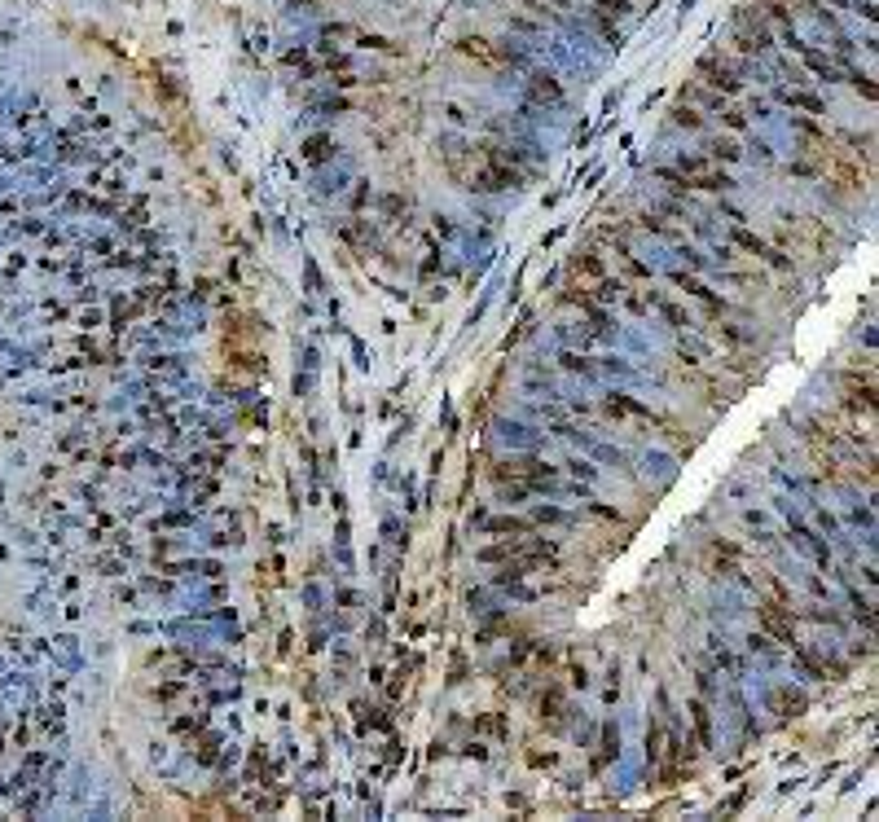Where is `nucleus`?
I'll list each match as a JSON object with an SVG mask.
<instances>
[{
	"instance_id": "1",
	"label": "nucleus",
	"mask_w": 879,
	"mask_h": 822,
	"mask_svg": "<svg viewBox=\"0 0 879 822\" xmlns=\"http://www.w3.org/2000/svg\"><path fill=\"white\" fill-rule=\"evenodd\" d=\"M682 167H686V176H695L704 189H730V176L717 172V167H708V163H699V159H686Z\"/></svg>"
},
{
	"instance_id": "2",
	"label": "nucleus",
	"mask_w": 879,
	"mask_h": 822,
	"mask_svg": "<svg viewBox=\"0 0 879 822\" xmlns=\"http://www.w3.org/2000/svg\"><path fill=\"white\" fill-rule=\"evenodd\" d=\"M761 620H765V629H769V633H779V638H787V642H791L796 620H791V615H787L779 603H765V607H761Z\"/></svg>"
},
{
	"instance_id": "3",
	"label": "nucleus",
	"mask_w": 879,
	"mask_h": 822,
	"mask_svg": "<svg viewBox=\"0 0 879 822\" xmlns=\"http://www.w3.org/2000/svg\"><path fill=\"white\" fill-rule=\"evenodd\" d=\"M462 53H471V58H479V62H488V66H497V62H506V58L514 62V53H506V48H501V53H493L488 40H479V36H475V40H462Z\"/></svg>"
},
{
	"instance_id": "4",
	"label": "nucleus",
	"mask_w": 879,
	"mask_h": 822,
	"mask_svg": "<svg viewBox=\"0 0 879 822\" xmlns=\"http://www.w3.org/2000/svg\"><path fill=\"white\" fill-rule=\"evenodd\" d=\"M532 93H536V97H550V101H554V97H558V84H554V75H532Z\"/></svg>"
},
{
	"instance_id": "5",
	"label": "nucleus",
	"mask_w": 879,
	"mask_h": 822,
	"mask_svg": "<svg viewBox=\"0 0 879 822\" xmlns=\"http://www.w3.org/2000/svg\"><path fill=\"white\" fill-rule=\"evenodd\" d=\"M712 154L717 159H739V145L734 141H712Z\"/></svg>"
},
{
	"instance_id": "6",
	"label": "nucleus",
	"mask_w": 879,
	"mask_h": 822,
	"mask_svg": "<svg viewBox=\"0 0 879 822\" xmlns=\"http://www.w3.org/2000/svg\"><path fill=\"white\" fill-rule=\"evenodd\" d=\"M603 9H611V14H629V0H598Z\"/></svg>"
},
{
	"instance_id": "7",
	"label": "nucleus",
	"mask_w": 879,
	"mask_h": 822,
	"mask_svg": "<svg viewBox=\"0 0 879 822\" xmlns=\"http://www.w3.org/2000/svg\"><path fill=\"white\" fill-rule=\"evenodd\" d=\"M677 123H686V128H699V115H695V110H677Z\"/></svg>"
}]
</instances>
